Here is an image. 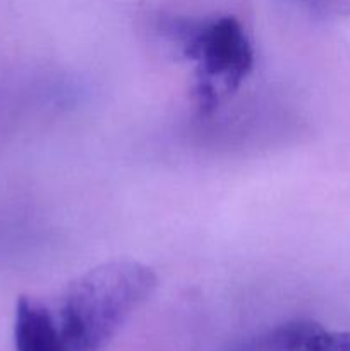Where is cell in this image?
Listing matches in <instances>:
<instances>
[{
	"label": "cell",
	"mask_w": 350,
	"mask_h": 351,
	"mask_svg": "<svg viewBox=\"0 0 350 351\" xmlns=\"http://www.w3.org/2000/svg\"><path fill=\"white\" fill-rule=\"evenodd\" d=\"M158 276L137 261H110L69 285L58 317L67 351H103L150 300Z\"/></svg>",
	"instance_id": "cell-1"
},
{
	"label": "cell",
	"mask_w": 350,
	"mask_h": 351,
	"mask_svg": "<svg viewBox=\"0 0 350 351\" xmlns=\"http://www.w3.org/2000/svg\"><path fill=\"white\" fill-rule=\"evenodd\" d=\"M170 34L185 60L194 65L192 101L208 115L225 103L254 69V47L235 16L175 19Z\"/></svg>",
	"instance_id": "cell-2"
},
{
	"label": "cell",
	"mask_w": 350,
	"mask_h": 351,
	"mask_svg": "<svg viewBox=\"0 0 350 351\" xmlns=\"http://www.w3.org/2000/svg\"><path fill=\"white\" fill-rule=\"evenodd\" d=\"M16 351H67L58 322L40 300L21 297L14 317Z\"/></svg>",
	"instance_id": "cell-3"
},
{
	"label": "cell",
	"mask_w": 350,
	"mask_h": 351,
	"mask_svg": "<svg viewBox=\"0 0 350 351\" xmlns=\"http://www.w3.org/2000/svg\"><path fill=\"white\" fill-rule=\"evenodd\" d=\"M288 351H350V331H329L311 321H299Z\"/></svg>",
	"instance_id": "cell-4"
},
{
	"label": "cell",
	"mask_w": 350,
	"mask_h": 351,
	"mask_svg": "<svg viewBox=\"0 0 350 351\" xmlns=\"http://www.w3.org/2000/svg\"><path fill=\"white\" fill-rule=\"evenodd\" d=\"M297 322L299 321H292L287 322V324L278 326V328L271 329L264 335H259L256 338L249 339V341L242 343L233 351H288L292 336L297 329Z\"/></svg>",
	"instance_id": "cell-5"
}]
</instances>
